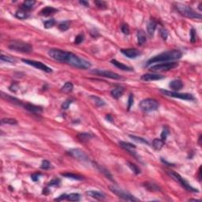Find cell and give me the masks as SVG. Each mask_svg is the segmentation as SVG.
I'll return each mask as SVG.
<instances>
[{
  "instance_id": "obj_1",
  "label": "cell",
  "mask_w": 202,
  "mask_h": 202,
  "mask_svg": "<svg viewBox=\"0 0 202 202\" xmlns=\"http://www.w3.org/2000/svg\"><path fill=\"white\" fill-rule=\"evenodd\" d=\"M182 55L180 51L179 50H172L168 51H165L160 53V54H157L156 56L152 57L147 62L146 67H149L152 63H168L170 61H175L179 59Z\"/></svg>"
},
{
  "instance_id": "obj_2",
  "label": "cell",
  "mask_w": 202,
  "mask_h": 202,
  "mask_svg": "<svg viewBox=\"0 0 202 202\" xmlns=\"http://www.w3.org/2000/svg\"><path fill=\"white\" fill-rule=\"evenodd\" d=\"M65 63L73 66V67L81 70L89 69L91 67V63L89 61L85 60L82 58H80L72 52H67V56L65 58Z\"/></svg>"
},
{
  "instance_id": "obj_3",
  "label": "cell",
  "mask_w": 202,
  "mask_h": 202,
  "mask_svg": "<svg viewBox=\"0 0 202 202\" xmlns=\"http://www.w3.org/2000/svg\"><path fill=\"white\" fill-rule=\"evenodd\" d=\"M175 6L179 14L184 17L192 19H201V15L200 14H197L194 9L191 8L188 5L183 4L181 2H176L175 3Z\"/></svg>"
},
{
  "instance_id": "obj_4",
  "label": "cell",
  "mask_w": 202,
  "mask_h": 202,
  "mask_svg": "<svg viewBox=\"0 0 202 202\" xmlns=\"http://www.w3.org/2000/svg\"><path fill=\"white\" fill-rule=\"evenodd\" d=\"M8 47L11 50L22 53H31L33 50L31 44L21 40H13L9 44Z\"/></svg>"
},
{
  "instance_id": "obj_5",
  "label": "cell",
  "mask_w": 202,
  "mask_h": 202,
  "mask_svg": "<svg viewBox=\"0 0 202 202\" xmlns=\"http://www.w3.org/2000/svg\"><path fill=\"white\" fill-rule=\"evenodd\" d=\"M168 175H170V176H171V177L175 181L179 182V183L182 186H183L185 190H188V191L194 192V193H196V192L197 193L198 192L197 189H195V188L192 187L191 185H190V183H189L186 180H185V179L182 177L181 175H179V173H177V172H175V171H169Z\"/></svg>"
},
{
  "instance_id": "obj_6",
  "label": "cell",
  "mask_w": 202,
  "mask_h": 202,
  "mask_svg": "<svg viewBox=\"0 0 202 202\" xmlns=\"http://www.w3.org/2000/svg\"><path fill=\"white\" fill-rule=\"evenodd\" d=\"M139 107L145 112H150L158 109L159 103L154 99H145L141 101Z\"/></svg>"
},
{
  "instance_id": "obj_7",
  "label": "cell",
  "mask_w": 202,
  "mask_h": 202,
  "mask_svg": "<svg viewBox=\"0 0 202 202\" xmlns=\"http://www.w3.org/2000/svg\"><path fill=\"white\" fill-rule=\"evenodd\" d=\"M160 92H162L163 95L167 96H170V97H173V98H179L180 100H194L195 97H194L192 94L190 93H181V92H173V91H167V90L160 89Z\"/></svg>"
},
{
  "instance_id": "obj_8",
  "label": "cell",
  "mask_w": 202,
  "mask_h": 202,
  "mask_svg": "<svg viewBox=\"0 0 202 202\" xmlns=\"http://www.w3.org/2000/svg\"><path fill=\"white\" fill-rule=\"evenodd\" d=\"M179 66V63H175V62H171V63H163L156 64L154 66H152L150 67V70L152 72H161V71H168L172 69H175Z\"/></svg>"
},
{
  "instance_id": "obj_9",
  "label": "cell",
  "mask_w": 202,
  "mask_h": 202,
  "mask_svg": "<svg viewBox=\"0 0 202 202\" xmlns=\"http://www.w3.org/2000/svg\"><path fill=\"white\" fill-rule=\"evenodd\" d=\"M110 190L112 192L113 194H115L116 196H118L119 197L122 198L123 200H128V201H138V198H136L135 197L133 196L132 194L127 193V192L123 191L120 189H117L115 186H110Z\"/></svg>"
},
{
  "instance_id": "obj_10",
  "label": "cell",
  "mask_w": 202,
  "mask_h": 202,
  "mask_svg": "<svg viewBox=\"0 0 202 202\" xmlns=\"http://www.w3.org/2000/svg\"><path fill=\"white\" fill-rule=\"evenodd\" d=\"M67 54V51L60 49H51L48 51V55L54 60L63 63L64 59L66 58V55Z\"/></svg>"
},
{
  "instance_id": "obj_11",
  "label": "cell",
  "mask_w": 202,
  "mask_h": 202,
  "mask_svg": "<svg viewBox=\"0 0 202 202\" xmlns=\"http://www.w3.org/2000/svg\"><path fill=\"white\" fill-rule=\"evenodd\" d=\"M22 62L25 63V64L29 65V66H32V67H35L36 69L40 70L42 71H44L46 73H51L52 70L51 68L48 67V66H46L45 64H44L43 63H40V62H37V61H34V60H29V59H22Z\"/></svg>"
},
{
  "instance_id": "obj_12",
  "label": "cell",
  "mask_w": 202,
  "mask_h": 202,
  "mask_svg": "<svg viewBox=\"0 0 202 202\" xmlns=\"http://www.w3.org/2000/svg\"><path fill=\"white\" fill-rule=\"evenodd\" d=\"M92 73L96 74L98 76H101L104 77H107V78H110V79L114 80H119L122 79V77L119 74L111 71L108 70H94L91 71Z\"/></svg>"
},
{
  "instance_id": "obj_13",
  "label": "cell",
  "mask_w": 202,
  "mask_h": 202,
  "mask_svg": "<svg viewBox=\"0 0 202 202\" xmlns=\"http://www.w3.org/2000/svg\"><path fill=\"white\" fill-rule=\"evenodd\" d=\"M69 154L72 157L77 159L81 161H88L89 160V156L86 155V153L84 151L81 150L79 148H73L69 151Z\"/></svg>"
},
{
  "instance_id": "obj_14",
  "label": "cell",
  "mask_w": 202,
  "mask_h": 202,
  "mask_svg": "<svg viewBox=\"0 0 202 202\" xmlns=\"http://www.w3.org/2000/svg\"><path fill=\"white\" fill-rule=\"evenodd\" d=\"M121 52L125 56L129 58H136L141 54V52L136 48H127V49H122Z\"/></svg>"
},
{
  "instance_id": "obj_15",
  "label": "cell",
  "mask_w": 202,
  "mask_h": 202,
  "mask_svg": "<svg viewBox=\"0 0 202 202\" xmlns=\"http://www.w3.org/2000/svg\"><path fill=\"white\" fill-rule=\"evenodd\" d=\"M67 200L70 201H79L81 200V195L77 193H72L70 194H62L59 197L56 198L55 200Z\"/></svg>"
},
{
  "instance_id": "obj_16",
  "label": "cell",
  "mask_w": 202,
  "mask_h": 202,
  "mask_svg": "<svg viewBox=\"0 0 202 202\" xmlns=\"http://www.w3.org/2000/svg\"><path fill=\"white\" fill-rule=\"evenodd\" d=\"M119 145L121 146L123 149H125L126 151L130 153L132 156H135L136 158H138L137 152H136V146L134 145L131 144V143H128V142L125 141H119Z\"/></svg>"
},
{
  "instance_id": "obj_17",
  "label": "cell",
  "mask_w": 202,
  "mask_h": 202,
  "mask_svg": "<svg viewBox=\"0 0 202 202\" xmlns=\"http://www.w3.org/2000/svg\"><path fill=\"white\" fill-rule=\"evenodd\" d=\"M164 76L158 74V73H145L143 74L141 77V79L144 81H159V80L163 79Z\"/></svg>"
},
{
  "instance_id": "obj_18",
  "label": "cell",
  "mask_w": 202,
  "mask_h": 202,
  "mask_svg": "<svg viewBox=\"0 0 202 202\" xmlns=\"http://www.w3.org/2000/svg\"><path fill=\"white\" fill-rule=\"evenodd\" d=\"M24 108L25 110H27L28 111L31 113H34V114H41L43 112V108L40 106H36L34 104H26L24 106Z\"/></svg>"
},
{
  "instance_id": "obj_19",
  "label": "cell",
  "mask_w": 202,
  "mask_h": 202,
  "mask_svg": "<svg viewBox=\"0 0 202 202\" xmlns=\"http://www.w3.org/2000/svg\"><path fill=\"white\" fill-rule=\"evenodd\" d=\"M57 12H58L57 9L54 8L52 6H46L40 11V14L41 16H44V17H48V16H51V15L54 14Z\"/></svg>"
},
{
  "instance_id": "obj_20",
  "label": "cell",
  "mask_w": 202,
  "mask_h": 202,
  "mask_svg": "<svg viewBox=\"0 0 202 202\" xmlns=\"http://www.w3.org/2000/svg\"><path fill=\"white\" fill-rule=\"evenodd\" d=\"M169 87L171 88L172 90H174V92H177V91H179L182 89L183 83L180 80H173L169 84Z\"/></svg>"
},
{
  "instance_id": "obj_21",
  "label": "cell",
  "mask_w": 202,
  "mask_h": 202,
  "mask_svg": "<svg viewBox=\"0 0 202 202\" xmlns=\"http://www.w3.org/2000/svg\"><path fill=\"white\" fill-rule=\"evenodd\" d=\"M110 63H112L114 66H115L118 69L121 70H124V71H133V68L128 67V66L123 64V63H120V62H119V61H117L116 59H112V60L110 61Z\"/></svg>"
},
{
  "instance_id": "obj_22",
  "label": "cell",
  "mask_w": 202,
  "mask_h": 202,
  "mask_svg": "<svg viewBox=\"0 0 202 202\" xmlns=\"http://www.w3.org/2000/svg\"><path fill=\"white\" fill-rule=\"evenodd\" d=\"M124 92H125L124 88L119 86V87H116L115 88V89H113L110 91V95H111L115 99H119L123 96Z\"/></svg>"
},
{
  "instance_id": "obj_23",
  "label": "cell",
  "mask_w": 202,
  "mask_h": 202,
  "mask_svg": "<svg viewBox=\"0 0 202 202\" xmlns=\"http://www.w3.org/2000/svg\"><path fill=\"white\" fill-rule=\"evenodd\" d=\"M86 194L88 196L91 197L92 198L97 199V200H104L105 198V195L102 194L101 192L96 191V190H89V191L86 192Z\"/></svg>"
},
{
  "instance_id": "obj_24",
  "label": "cell",
  "mask_w": 202,
  "mask_h": 202,
  "mask_svg": "<svg viewBox=\"0 0 202 202\" xmlns=\"http://www.w3.org/2000/svg\"><path fill=\"white\" fill-rule=\"evenodd\" d=\"M156 25L157 23L154 20H151L149 21V23L148 24V26H147V33H148V35L149 37H152L153 35H154L155 30L156 29Z\"/></svg>"
},
{
  "instance_id": "obj_25",
  "label": "cell",
  "mask_w": 202,
  "mask_h": 202,
  "mask_svg": "<svg viewBox=\"0 0 202 202\" xmlns=\"http://www.w3.org/2000/svg\"><path fill=\"white\" fill-rule=\"evenodd\" d=\"M1 96H2V99H4V100H6V101H9V102L12 103V104H17V105H21V104H22V102H21L20 100L15 98V97H13V96H9L7 94H4L3 92H2Z\"/></svg>"
},
{
  "instance_id": "obj_26",
  "label": "cell",
  "mask_w": 202,
  "mask_h": 202,
  "mask_svg": "<svg viewBox=\"0 0 202 202\" xmlns=\"http://www.w3.org/2000/svg\"><path fill=\"white\" fill-rule=\"evenodd\" d=\"M93 138L91 133H81L79 134H77V138L81 141V142H87L89 141L90 139H92Z\"/></svg>"
},
{
  "instance_id": "obj_27",
  "label": "cell",
  "mask_w": 202,
  "mask_h": 202,
  "mask_svg": "<svg viewBox=\"0 0 202 202\" xmlns=\"http://www.w3.org/2000/svg\"><path fill=\"white\" fill-rule=\"evenodd\" d=\"M147 40L146 34L144 30H139L138 32V45H143Z\"/></svg>"
},
{
  "instance_id": "obj_28",
  "label": "cell",
  "mask_w": 202,
  "mask_h": 202,
  "mask_svg": "<svg viewBox=\"0 0 202 202\" xmlns=\"http://www.w3.org/2000/svg\"><path fill=\"white\" fill-rule=\"evenodd\" d=\"M15 16H16L17 18L21 19V20H25V19H27L29 17V13H27V11L23 10V9H20V10L16 11Z\"/></svg>"
},
{
  "instance_id": "obj_29",
  "label": "cell",
  "mask_w": 202,
  "mask_h": 202,
  "mask_svg": "<svg viewBox=\"0 0 202 202\" xmlns=\"http://www.w3.org/2000/svg\"><path fill=\"white\" fill-rule=\"evenodd\" d=\"M36 4V1H33V0H27V1H25V2L21 4V8L23 9L25 11H30L33 7L34 5Z\"/></svg>"
},
{
  "instance_id": "obj_30",
  "label": "cell",
  "mask_w": 202,
  "mask_h": 202,
  "mask_svg": "<svg viewBox=\"0 0 202 202\" xmlns=\"http://www.w3.org/2000/svg\"><path fill=\"white\" fill-rule=\"evenodd\" d=\"M163 145H164V141H163L162 139L155 138V139L152 141V147H153L156 150H160Z\"/></svg>"
},
{
  "instance_id": "obj_31",
  "label": "cell",
  "mask_w": 202,
  "mask_h": 202,
  "mask_svg": "<svg viewBox=\"0 0 202 202\" xmlns=\"http://www.w3.org/2000/svg\"><path fill=\"white\" fill-rule=\"evenodd\" d=\"M89 99L94 103L96 107H103L105 105V102L101 98L96 96H90Z\"/></svg>"
},
{
  "instance_id": "obj_32",
  "label": "cell",
  "mask_w": 202,
  "mask_h": 202,
  "mask_svg": "<svg viewBox=\"0 0 202 202\" xmlns=\"http://www.w3.org/2000/svg\"><path fill=\"white\" fill-rule=\"evenodd\" d=\"M144 186L149 191H158L160 190V187L153 182H145Z\"/></svg>"
},
{
  "instance_id": "obj_33",
  "label": "cell",
  "mask_w": 202,
  "mask_h": 202,
  "mask_svg": "<svg viewBox=\"0 0 202 202\" xmlns=\"http://www.w3.org/2000/svg\"><path fill=\"white\" fill-rule=\"evenodd\" d=\"M73 85L71 82H67V83H65L64 85L62 87L61 90H62V92H65V93H69V92H71L73 91Z\"/></svg>"
},
{
  "instance_id": "obj_34",
  "label": "cell",
  "mask_w": 202,
  "mask_h": 202,
  "mask_svg": "<svg viewBox=\"0 0 202 202\" xmlns=\"http://www.w3.org/2000/svg\"><path fill=\"white\" fill-rule=\"evenodd\" d=\"M61 175L64 176L66 178H68V179H72L73 180H82L83 179V177L81 176V175H75V174L73 173H69V172H67V173H63L61 174Z\"/></svg>"
},
{
  "instance_id": "obj_35",
  "label": "cell",
  "mask_w": 202,
  "mask_h": 202,
  "mask_svg": "<svg viewBox=\"0 0 202 202\" xmlns=\"http://www.w3.org/2000/svg\"><path fill=\"white\" fill-rule=\"evenodd\" d=\"M70 21H68L61 22V23L59 24L58 26V29L62 32L67 31V30L70 29Z\"/></svg>"
},
{
  "instance_id": "obj_36",
  "label": "cell",
  "mask_w": 202,
  "mask_h": 202,
  "mask_svg": "<svg viewBox=\"0 0 202 202\" xmlns=\"http://www.w3.org/2000/svg\"><path fill=\"white\" fill-rule=\"evenodd\" d=\"M129 138H132L134 141L138 142V143H140V144L149 145V143H148V141H147V140L144 139V138H140V137H138V136L129 135Z\"/></svg>"
},
{
  "instance_id": "obj_37",
  "label": "cell",
  "mask_w": 202,
  "mask_h": 202,
  "mask_svg": "<svg viewBox=\"0 0 202 202\" xmlns=\"http://www.w3.org/2000/svg\"><path fill=\"white\" fill-rule=\"evenodd\" d=\"M0 59L2 62H6V63H14L16 62L15 58H14L11 56H8V55H4V54H1L0 56Z\"/></svg>"
},
{
  "instance_id": "obj_38",
  "label": "cell",
  "mask_w": 202,
  "mask_h": 202,
  "mask_svg": "<svg viewBox=\"0 0 202 202\" xmlns=\"http://www.w3.org/2000/svg\"><path fill=\"white\" fill-rule=\"evenodd\" d=\"M2 124H9V125H17V122L15 119H10V118H6V119H2L1 120Z\"/></svg>"
},
{
  "instance_id": "obj_39",
  "label": "cell",
  "mask_w": 202,
  "mask_h": 202,
  "mask_svg": "<svg viewBox=\"0 0 202 202\" xmlns=\"http://www.w3.org/2000/svg\"><path fill=\"white\" fill-rule=\"evenodd\" d=\"M97 168H98L100 171V172H102V173L104 174V175H105L107 178H108V179H110V180H111V181H114V179H112V176H111L110 172H109L107 169L104 168V167H100V166H97Z\"/></svg>"
},
{
  "instance_id": "obj_40",
  "label": "cell",
  "mask_w": 202,
  "mask_h": 202,
  "mask_svg": "<svg viewBox=\"0 0 202 202\" xmlns=\"http://www.w3.org/2000/svg\"><path fill=\"white\" fill-rule=\"evenodd\" d=\"M127 165H128V167H129V168L131 169L132 171H133V172H134L135 175H138V174H140V172H141L140 168L137 167L134 163H130V162H127Z\"/></svg>"
},
{
  "instance_id": "obj_41",
  "label": "cell",
  "mask_w": 202,
  "mask_h": 202,
  "mask_svg": "<svg viewBox=\"0 0 202 202\" xmlns=\"http://www.w3.org/2000/svg\"><path fill=\"white\" fill-rule=\"evenodd\" d=\"M55 23H56V21H55L54 19H50V20H48V21L44 22V26L45 29H51L54 25H55Z\"/></svg>"
},
{
  "instance_id": "obj_42",
  "label": "cell",
  "mask_w": 202,
  "mask_h": 202,
  "mask_svg": "<svg viewBox=\"0 0 202 202\" xmlns=\"http://www.w3.org/2000/svg\"><path fill=\"white\" fill-rule=\"evenodd\" d=\"M85 40V35L83 33H80L77 36L75 37V40H74V44H81L82 42Z\"/></svg>"
},
{
  "instance_id": "obj_43",
  "label": "cell",
  "mask_w": 202,
  "mask_h": 202,
  "mask_svg": "<svg viewBox=\"0 0 202 202\" xmlns=\"http://www.w3.org/2000/svg\"><path fill=\"white\" fill-rule=\"evenodd\" d=\"M95 4H96L97 8L101 9V10L107 9V7L106 2H104V1H95Z\"/></svg>"
},
{
  "instance_id": "obj_44",
  "label": "cell",
  "mask_w": 202,
  "mask_h": 202,
  "mask_svg": "<svg viewBox=\"0 0 202 202\" xmlns=\"http://www.w3.org/2000/svg\"><path fill=\"white\" fill-rule=\"evenodd\" d=\"M73 103V100H70V99H69V100H67L66 101H64L63 102V104H62V108L64 109V110H67V109H68L70 107V104Z\"/></svg>"
},
{
  "instance_id": "obj_45",
  "label": "cell",
  "mask_w": 202,
  "mask_h": 202,
  "mask_svg": "<svg viewBox=\"0 0 202 202\" xmlns=\"http://www.w3.org/2000/svg\"><path fill=\"white\" fill-rule=\"evenodd\" d=\"M168 134H169L168 129H167V127H164V129H163L162 133H161V139H162L163 141H165V140L167 139Z\"/></svg>"
},
{
  "instance_id": "obj_46",
  "label": "cell",
  "mask_w": 202,
  "mask_h": 202,
  "mask_svg": "<svg viewBox=\"0 0 202 202\" xmlns=\"http://www.w3.org/2000/svg\"><path fill=\"white\" fill-rule=\"evenodd\" d=\"M196 39H197L196 30L194 29H192L191 31H190V40H191L192 43H195V42H196Z\"/></svg>"
},
{
  "instance_id": "obj_47",
  "label": "cell",
  "mask_w": 202,
  "mask_h": 202,
  "mask_svg": "<svg viewBox=\"0 0 202 202\" xmlns=\"http://www.w3.org/2000/svg\"><path fill=\"white\" fill-rule=\"evenodd\" d=\"M50 166L51 163L49 161L44 160L42 162V164L40 166V167H41V169H44V170H48V169L50 168Z\"/></svg>"
},
{
  "instance_id": "obj_48",
  "label": "cell",
  "mask_w": 202,
  "mask_h": 202,
  "mask_svg": "<svg viewBox=\"0 0 202 202\" xmlns=\"http://www.w3.org/2000/svg\"><path fill=\"white\" fill-rule=\"evenodd\" d=\"M160 35H161V37L163 38V40H167V36H168V32H167V29H160Z\"/></svg>"
},
{
  "instance_id": "obj_49",
  "label": "cell",
  "mask_w": 202,
  "mask_h": 202,
  "mask_svg": "<svg viewBox=\"0 0 202 202\" xmlns=\"http://www.w3.org/2000/svg\"><path fill=\"white\" fill-rule=\"evenodd\" d=\"M59 184H60V180L59 179H52L51 181L49 182V184H48V185L49 186H58V185H59Z\"/></svg>"
},
{
  "instance_id": "obj_50",
  "label": "cell",
  "mask_w": 202,
  "mask_h": 202,
  "mask_svg": "<svg viewBox=\"0 0 202 202\" xmlns=\"http://www.w3.org/2000/svg\"><path fill=\"white\" fill-rule=\"evenodd\" d=\"M133 94H130L129 96V99H128V110L131 108V107L133 106Z\"/></svg>"
},
{
  "instance_id": "obj_51",
  "label": "cell",
  "mask_w": 202,
  "mask_h": 202,
  "mask_svg": "<svg viewBox=\"0 0 202 202\" xmlns=\"http://www.w3.org/2000/svg\"><path fill=\"white\" fill-rule=\"evenodd\" d=\"M41 175V173H40V172H36V173H34L33 174V175H31V179L32 180L33 182H37L38 180H39V178H40V176Z\"/></svg>"
},
{
  "instance_id": "obj_52",
  "label": "cell",
  "mask_w": 202,
  "mask_h": 202,
  "mask_svg": "<svg viewBox=\"0 0 202 202\" xmlns=\"http://www.w3.org/2000/svg\"><path fill=\"white\" fill-rule=\"evenodd\" d=\"M121 29H122V32H123L124 34H126V35H128V34L129 33V26H128L127 25H122Z\"/></svg>"
},
{
  "instance_id": "obj_53",
  "label": "cell",
  "mask_w": 202,
  "mask_h": 202,
  "mask_svg": "<svg viewBox=\"0 0 202 202\" xmlns=\"http://www.w3.org/2000/svg\"><path fill=\"white\" fill-rule=\"evenodd\" d=\"M106 119H107V121L110 122V123H112V122H113V118H112V116H111V115H106Z\"/></svg>"
},
{
  "instance_id": "obj_54",
  "label": "cell",
  "mask_w": 202,
  "mask_h": 202,
  "mask_svg": "<svg viewBox=\"0 0 202 202\" xmlns=\"http://www.w3.org/2000/svg\"><path fill=\"white\" fill-rule=\"evenodd\" d=\"M80 3H81V5H84L85 6H89V3L88 2H86V1H80Z\"/></svg>"
},
{
  "instance_id": "obj_55",
  "label": "cell",
  "mask_w": 202,
  "mask_h": 202,
  "mask_svg": "<svg viewBox=\"0 0 202 202\" xmlns=\"http://www.w3.org/2000/svg\"><path fill=\"white\" fill-rule=\"evenodd\" d=\"M190 200H194V201H200L199 200H195V199H190Z\"/></svg>"
}]
</instances>
